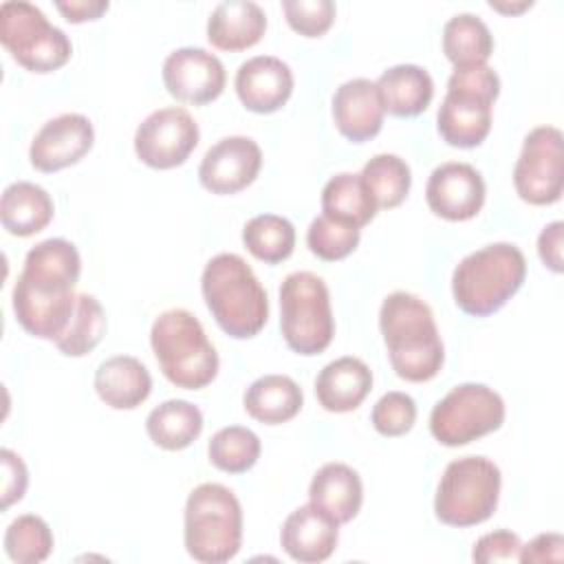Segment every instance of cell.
Listing matches in <instances>:
<instances>
[{
    "mask_svg": "<svg viewBox=\"0 0 564 564\" xmlns=\"http://www.w3.org/2000/svg\"><path fill=\"white\" fill-rule=\"evenodd\" d=\"M203 300L216 324L234 339L258 335L269 319V297L238 253L214 256L200 275Z\"/></svg>",
    "mask_w": 564,
    "mask_h": 564,
    "instance_id": "cell-3",
    "label": "cell"
},
{
    "mask_svg": "<svg viewBox=\"0 0 564 564\" xmlns=\"http://www.w3.org/2000/svg\"><path fill=\"white\" fill-rule=\"evenodd\" d=\"M0 42L22 68L40 75L62 68L73 55L68 35L22 0L0 4Z\"/></svg>",
    "mask_w": 564,
    "mask_h": 564,
    "instance_id": "cell-10",
    "label": "cell"
},
{
    "mask_svg": "<svg viewBox=\"0 0 564 564\" xmlns=\"http://www.w3.org/2000/svg\"><path fill=\"white\" fill-rule=\"evenodd\" d=\"M0 463H2V509H9L11 505L24 498V491L29 485V471L24 460L7 447L0 449Z\"/></svg>",
    "mask_w": 564,
    "mask_h": 564,
    "instance_id": "cell-40",
    "label": "cell"
},
{
    "mask_svg": "<svg viewBox=\"0 0 564 564\" xmlns=\"http://www.w3.org/2000/svg\"><path fill=\"white\" fill-rule=\"evenodd\" d=\"M185 551L203 564H223L242 546V507L220 482L194 487L183 513Z\"/></svg>",
    "mask_w": 564,
    "mask_h": 564,
    "instance_id": "cell-6",
    "label": "cell"
},
{
    "mask_svg": "<svg viewBox=\"0 0 564 564\" xmlns=\"http://www.w3.org/2000/svg\"><path fill=\"white\" fill-rule=\"evenodd\" d=\"M372 390V372L357 357H339L326 364L315 379V397L326 412L357 410Z\"/></svg>",
    "mask_w": 564,
    "mask_h": 564,
    "instance_id": "cell-22",
    "label": "cell"
},
{
    "mask_svg": "<svg viewBox=\"0 0 564 564\" xmlns=\"http://www.w3.org/2000/svg\"><path fill=\"white\" fill-rule=\"evenodd\" d=\"M359 238H361V231L357 227L333 220L324 214L313 218L306 231V245L311 253L326 262H337L350 256L357 249Z\"/></svg>",
    "mask_w": 564,
    "mask_h": 564,
    "instance_id": "cell-36",
    "label": "cell"
},
{
    "mask_svg": "<svg viewBox=\"0 0 564 564\" xmlns=\"http://www.w3.org/2000/svg\"><path fill=\"white\" fill-rule=\"evenodd\" d=\"M500 95V77L487 66H460L447 79L436 115L441 139L454 148H476L491 130V106Z\"/></svg>",
    "mask_w": 564,
    "mask_h": 564,
    "instance_id": "cell-7",
    "label": "cell"
},
{
    "mask_svg": "<svg viewBox=\"0 0 564 564\" xmlns=\"http://www.w3.org/2000/svg\"><path fill=\"white\" fill-rule=\"evenodd\" d=\"M260 167L262 150L251 137H225L205 152L198 181L212 194H236L256 181Z\"/></svg>",
    "mask_w": 564,
    "mask_h": 564,
    "instance_id": "cell-16",
    "label": "cell"
},
{
    "mask_svg": "<svg viewBox=\"0 0 564 564\" xmlns=\"http://www.w3.org/2000/svg\"><path fill=\"white\" fill-rule=\"evenodd\" d=\"M564 560V538L560 533H540L531 542L522 544L518 562L522 564H544Z\"/></svg>",
    "mask_w": 564,
    "mask_h": 564,
    "instance_id": "cell-41",
    "label": "cell"
},
{
    "mask_svg": "<svg viewBox=\"0 0 564 564\" xmlns=\"http://www.w3.org/2000/svg\"><path fill=\"white\" fill-rule=\"evenodd\" d=\"M284 18L289 26L304 37L324 35L335 22V4L330 0H284Z\"/></svg>",
    "mask_w": 564,
    "mask_h": 564,
    "instance_id": "cell-38",
    "label": "cell"
},
{
    "mask_svg": "<svg viewBox=\"0 0 564 564\" xmlns=\"http://www.w3.org/2000/svg\"><path fill=\"white\" fill-rule=\"evenodd\" d=\"M379 328L397 377L423 383L441 372L443 341L432 308L419 295L390 293L379 311Z\"/></svg>",
    "mask_w": 564,
    "mask_h": 564,
    "instance_id": "cell-2",
    "label": "cell"
},
{
    "mask_svg": "<svg viewBox=\"0 0 564 564\" xmlns=\"http://www.w3.org/2000/svg\"><path fill=\"white\" fill-rule=\"evenodd\" d=\"M163 84L167 93L183 101L203 106L220 97L227 73L223 62L198 46H183L172 51L163 62Z\"/></svg>",
    "mask_w": 564,
    "mask_h": 564,
    "instance_id": "cell-14",
    "label": "cell"
},
{
    "mask_svg": "<svg viewBox=\"0 0 564 564\" xmlns=\"http://www.w3.org/2000/svg\"><path fill=\"white\" fill-rule=\"evenodd\" d=\"M322 212H324V216H328L333 220H339V223L361 229L364 225H368L375 218L377 205L359 174L341 172V174L330 176L328 183L324 185Z\"/></svg>",
    "mask_w": 564,
    "mask_h": 564,
    "instance_id": "cell-29",
    "label": "cell"
},
{
    "mask_svg": "<svg viewBox=\"0 0 564 564\" xmlns=\"http://www.w3.org/2000/svg\"><path fill=\"white\" fill-rule=\"evenodd\" d=\"M150 441L167 452L189 447L203 432V412L185 399H167L145 419Z\"/></svg>",
    "mask_w": 564,
    "mask_h": 564,
    "instance_id": "cell-28",
    "label": "cell"
},
{
    "mask_svg": "<svg viewBox=\"0 0 564 564\" xmlns=\"http://www.w3.org/2000/svg\"><path fill=\"white\" fill-rule=\"evenodd\" d=\"M527 278L524 253L511 242H494L465 256L452 273L456 306L474 317L500 311Z\"/></svg>",
    "mask_w": 564,
    "mask_h": 564,
    "instance_id": "cell-4",
    "label": "cell"
},
{
    "mask_svg": "<svg viewBox=\"0 0 564 564\" xmlns=\"http://www.w3.org/2000/svg\"><path fill=\"white\" fill-rule=\"evenodd\" d=\"M505 423L502 397L485 383L452 388L430 414L432 436L447 447H460L482 438Z\"/></svg>",
    "mask_w": 564,
    "mask_h": 564,
    "instance_id": "cell-11",
    "label": "cell"
},
{
    "mask_svg": "<svg viewBox=\"0 0 564 564\" xmlns=\"http://www.w3.org/2000/svg\"><path fill=\"white\" fill-rule=\"evenodd\" d=\"M4 551L11 562L40 564L53 551V531L35 513L18 516L4 531Z\"/></svg>",
    "mask_w": 564,
    "mask_h": 564,
    "instance_id": "cell-35",
    "label": "cell"
},
{
    "mask_svg": "<svg viewBox=\"0 0 564 564\" xmlns=\"http://www.w3.org/2000/svg\"><path fill=\"white\" fill-rule=\"evenodd\" d=\"M97 397L112 410H134L152 392L150 370L130 355H115L95 372Z\"/></svg>",
    "mask_w": 564,
    "mask_h": 564,
    "instance_id": "cell-24",
    "label": "cell"
},
{
    "mask_svg": "<svg viewBox=\"0 0 564 564\" xmlns=\"http://www.w3.org/2000/svg\"><path fill=\"white\" fill-rule=\"evenodd\" d=\"M242 405L251 419L264 425H280L297 416L304 405V394L291 377L264 375L245 390Z\"/></svg>",
    "mask_w": 564,
    "mask_h": 564,
    "instance_id": "cell-27",
    "label": "cell"
},
{
    "mask_svg": "<svg viewBox=\"0 0 564 564\" xmlns=\"http://www.w3.org/2000/svg\"><path fill=\"white\" fill-rule=\"evenodd\" d=\"M383 110L392 117H416L432 104L434 82L416 64H397L375 82Z\"/></svg>",
    "mask_w": 564,
    "mask_h": 564,
    "instance_id": "cell-25",
    "label": "cell"
},
{
    "mask_svg": "<svg viewBox=\"0 0 564 564\" xmlns=\"http://www.w3.org/2000/svg\"><path fill=\"white\" fill-rule=\"evenodd\" d=\"M522 542L513 531L498 529L491 533H485L482 538L476 540L471 560L480 564H491V562H516L520 557Z\"/></svg>",
    "mask_w": 564,
    "mask_h": 564,
    "instance_id": "cell-39",
    "label": "cell"
},
{
    "mask_svg": "<svg viewBox=\"0 0 564 564\" xmlns=\"http://www.w3.org/2000/svg\"><path fill=\"white\" fill-rule=\"evenodd\" d=\"M383 104L377 84L364 77L344 82L333 95V119L341 137L352 143L370 141L383 126Z\"/></svg>",
    "mask_w": 564,
    "mask_h": 564,
    "instance_id": "cell-20",
    "label": "cell"
},
{
    "mask_svg": "<svg viewBox=\"0 0 564 564\" xmlns=\"http://www.w3.org/2000/svg\"><path fill=\"white\" fill-rule=\"evenodd\" d=\"M53 200L48 192L29 181H15L4 187L0 198L2 227L18 238L42 231L53 220Z\"/></svg>",
    "mask_w": 564,
    "mask_h": 564,
    "instance_id": "cell-26",
    "label": "cell"
},
{
    "mask_svg": "<svg viewBox=\"0 0 564 564\" xmlns=\"http://www.w3.org/2000/svg\"><path fill=\"white\" fill-rule=\"evenodd\" d=\"M198 123L181 106L150 112L134 132V152L148 167L172 170L183 165L198 145Z\"/></svg>",
    "mask_w": 564,
    "mask_h": 564,
    "instance_id": "cell-13",
    "label": "cell"
},
{
    "mask_svg": "<svg viewBox=\"0 0 564 564\" xmlns=\"http://www.w3.org/2000/svg\"><path fill=\"white\" fill-rule=\"evenodd\" d=\"M502 476L485 456L452 460L436 487L434 513L447 527H474L489 520L498 507Z\"/></svg>",
    "mask_w": 564,
    "mask_h": 564,
    "instance_id": "cell-8",
    "label": "cell"
},
{
    "mask_svg": "<svg viewBox=\"0 0 564 564\" xmlns=\"http://www.w3.org/2000/svg\"><path fill=\"white\" fill-rule=\"evenodd\" d=\"M425 200L445 220H469L485 205V181L474 165L449 161L432 170L425 185Z\"/></svg>",
    "mask_w": 564,
    "mask_h": 564,
    "instance_id": "cell-17",
    "label": "cell"
},
{
    "mask_svg": "<svg viewBox=\"0 0 564 564\" xmlns=\"http://www.w3.org/2000/svg\"><path fill=\"white\" fill-rule=\"evenodd\" d=\"M443 53L454 68L487 64L494 53L489 26L474 13H458L449 18L443 26Z\"/></svg>",
    "mask_w": 564,
    "mask_h": 564,
    "instance_id": "cell-30",
    "label": "cell"
},
{
    "mask_svg": "<svg viewBox=\"0 0 564 564\" xmlns=\"http://www.w3.org/2000/svg\"><path fill=\"white\" fill-rule=\"evenodd\" d=\"M308 500L330 516L337 524L350 522L364 502V485L359 474L346 463L322 465L308 487Z\"/></svg>",
    "mask_w": 564,
    "mask_h": 564,
    "instance_id": "cell-23",
    "label": "cell"
},
{
    "mask_svg": "<svg viewBox=\"0 0 564 564\" xmlns=\"http://www.w3.org/2000/svg\"><path fill=\"white\" fill-rule=\"evenodd\" d=\"M242 242L253 258L278 264L295 249V227L284 216L258 214L245 223Z\"/></svg>",
    "mask_w": 564,
    "mask_h": 564,
    "instance_id": "cell-31",
    "label": "cell"
},
{
    "mask_svg": "<svg viewBox=\"0 0 564 564\" xmlns=\"http://www.w3.org/2000/svg\"><path fill=\"white\" fill-rule=\"evenodd\" d=\"M161 372L183 390H200L218 375V352L198 317L185 308L163 311L150 330Z\"/></svg>",
    "mask_w": 564,
    "mask_h": 564,
    "instance_id": "cell-5",
    "label": "cell"
},
{
    "mask_svg": "<svg viewBox=\"0 0 564 564\" xmlns=\"http://www.w3.org/2000/svg\"><path fill=\"white\" fill-rule=\"evenodd\" d=\"M361 181L377 209L399 207L412 185L410 165L397 154H375L361 170Z\"/></svg>",
    "mask_w": 564,
    "mask_h": 564,
    "instance_id": "cell-32",
    "label": "cell"
},
{
    "mask_svg": "<svg viewBox=\"0 0 564 564\" xmlns=\"http://www.w3.org/2000/svg\"><path fill=\"white\" fill-rule=\"evenodd\" d=\"M267 31V15L251 0L218 2L207 20V40L212 46L229 53L256 46Z\"/></svg>",
    "mask_w": 564,
    "mask_h": 564,
    "instance_id": "cell-21",
    "label": "cell"
},
{
    "mask_svg": "<svg viewBox=\"0 0 564 564\" xmlns=\"http://www.w3.org/2000/svg\"><path fill=\"white\" fill-rule=\"evenodd\" d=\"M280 328L286 346L304 357L324 352L335 335L330 293L311 271L289 273L280 286Z\"/></svg>",
    "mask_w": 564,
    "mask_h": 564,
    "instance_id": "cell-9",
    "label": "cell"
},
{
    "mask_svg": "<svg viewBox=\"0 0 564 564\" xmlns=\"http://www.w3.org/2000/svg\"><path fill=\"white\" fill-rule=\"evenodd\" d=\"M260 438L256 432L242 425H229L218 430L207 445L209 463L227 474H245L260 458Z\"/></svg>",
    "mask_w": 564,
    "mask_h": 564,
    "instance_id": "cell-34",
    "label": "cell"
},
{
    "mask_svg": "<svg viewBox=\"0 0 564 564\" xmlns=\"http://www.w3.org/2000/svg\"><path fill=\"white\" fill-rule=\"evenodd\" d=\"M370 421L375 430L383 436H403L412 430L416 421V403L410 394L392 390L386 392L372 408Z\"/></svg>",
    "mask_w": 564,
    "mask_h": 564,
    "instance_id": "cell-37",
    "label": "cell"
},
{
    "mask_svg": "<svg viewBox=\"0 0 564 564\" xmlns=\"http://www.w3.org/2000/svg\"><path fill=\"white\" fill-rule=\"evenodd\" d=\"M339 540V524L317 509L313 502L291 511L280 531L284 553L302 564H319L328 560Z\"/></svg>",
    "mask_w": 564,
    "mask_h": 564,
    "instance_id": "cell-19",
    "label": "cell"
},
{
    "mask_svg": "<svg viewBox=\"0 0 564 564\" xmlns=\"http://www.w3.org/2000/svg\"><path fill=\"white\" fill-rule=\"evenodd\" d=\"M518 196L529 205H553L564 189V141L553 126L533 128L513 167Z\"/></svg>",
    "mask_w": 564,
    "mask_h": 564,
    "instance_id": "cell-12",
    "label": "cell"
},
{
    "mask_svg": "<svg viewBox=\"0 0 564 564\" xmlns=\"http://www.w3.org/2000/svg\"><path fill=\"white\" fill-rule=\"evenodd\" d=\"M489 7L496 9V11H502V13H520V11L529 9V7H533V2H531V0H524V2H520V4H505V2H494V0H491Z\"/></svg>",
    "mask_w": 564,
    "mask_h": 564,
    "instance_id": "cell-44",
    "label": "cell"
},
{
    "mask_svg": "<svg viewBox=\"0 0 564 564\" xmlns=\"http://www.w3.org/2000/svg\"><path fill=\"white\" fill-rule=\"evenodd\" d=\"M95 143V128L79 112H64L48 119L31 141L29 159L40 172H59L79 163Z\"/></svg>",
    "mask_w": 564,
    "mask_h": 564,
    "instance_id": "cell-15",
    "label": "cell"
},
{
    "mask_svg": "<svg viewBox=\"0 0 564 564\" xmlns=\"http://www.w3.org/2000/svg\"><path fill=\"white\" fill-rule=\"evenodd\" d=\"M79 273L82 258L70 240L48 238L31 247L11 293L18 324L37 339L55 341L75 313Z\"/></svg>",
    "mask_w": 564,
    "mask_h": 564,
    "instance_id": "cell-1",
    "label": "cell"
},
{
    "mask_svg": "<svg viewBox=\"0 0 564 564\" xmlns=\"http://www.w3.org/2000/svg\"><path fill=\"white\" fill-rule=\"evenodd\" d=\"M562 234H564V223L562 220H553L538 236L540 260L553 273H562V269H564V262H562Z\"/></svg>",
    "mask_w": 564,
    "mask_h": 564,
    "instance_id": "cell-42",
    "label": "cell"
},
{
    "mask_svg": "<svg viewBox=\"0 0 564 564\" xmlns=\"http://www.w3.org/2000/svg\"><path fill=\"white\" fill-rule=\"evenodd\" d=\"M55 7L66 22L82 24V22L101 18L108 11L110 2L108 0H68V2H55Z\"/></svg>",
    "mask_w": 564,
    "mask_h": 564,
    "instance_id": "cell-43",
    "label": "cell"
},
{
    "mask_svg": "<svg viewBox=\"0 0 564 564\" xmlns=\"http://www.w3.org/2000/svg\"><path fill=\"white\" fill-rule=\"evenodd\" d=\"M234 86L247 110L271 115L289 101L293 93V73L280 57L256 55L238 66Z\"/></svg>",
    "mask_w": 564,
    "mask_h": 564,
    "instance_id": "cell-18",
    "label": "cell"
},
{
    "mask_svg": "<svg viewBox=\"0 0 564 564\" xmlns=\"http://www.w3.org/2000/svg\"><path fill=\"white\" fill-rule=\"evenodd\" d=\"M106 326H108L106 313H104V306L99 304V300L95 295L79 293L75 313L68 322L66 330L53 344L66 357H84L93 348H97V344L104 339Z\"/></svg>",
    "mask_w": 564,
    "mask_h": 564,
    "instance_id": "cell-33",
    "label": "cell"
}]
</instances>
